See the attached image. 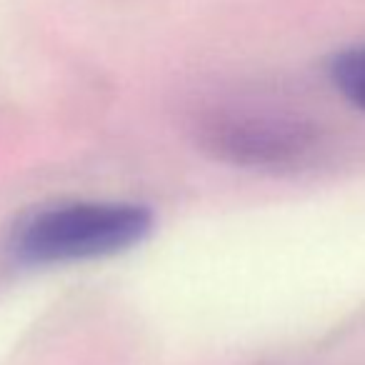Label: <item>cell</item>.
<instances>
[{"label": "cell", "mask_w": 365, "mask_h": 365, "mask_svg": "<svg viewBox=\"0 0 365 365\" xmlns=\"http://www.w3.org/2000/svg\"><path fill=\"white\" fill-rule=\"evenodd\" d=\"M150 225V210L135 203H61L28 215L11 248L31 265L108 258L140 243Z\"/></svg>", "instance_id": "1"}, {"label": "cell", "mask_w": 365, "mask_h": 365, "mask_svg": "<svg viewBox=\"0 0 365 365\" xmlns=\"http://www.w3.org/2000/svg\"><path fill=\"white\" fill-rule=\"evenodd\" d=\"M198 143L230 165L295 170L313 160L323 135L313 123L280 113H215L198 128Z\"/></svg>", "instance_id": "2"}, {"label": "cell", "mask_w": 365, "mask_h": 365, "mask_svg": "<svg viewBox=\"0 0 365 365\" xmlns=\"http://www.w3.org/2000/svg\"><path fill=\"white\" fill-rule=\"evenodd\" d=\"M328 73L335 91L355 108L365 110V46H353L335 53Z\"/></svg>", "instance_id": "3"}]
</instances>
